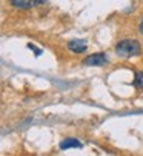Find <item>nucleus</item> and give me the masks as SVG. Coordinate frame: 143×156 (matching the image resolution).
Segmentation results:
<instances>
[{"label":"nucleus","instance_id":"3","mask_svg":"<svg viewBox=\"0 0 143 156\" xmlns=\"http://www.w3.org/2000/svg\"><path fill=\"white\" fill-rule=\"evenodd\" d=\"M68 48L73 51V53H85L88 45L85 40H80V39H74V40H69L68 42Z\"/></svg>","mask_w":143,"mask_h":156},{"label":"nucleus","instance_id":"2","mask_svg":"<svg viewBox=\"0 0 143 156\" xmlns=\"http://www.w3.org/2000/svg\"><path fill=\"white\" fill-rule=\"evenodd\" d=\"M106 62H108V57H106V54H105V53L89 54V56L83 60V63H85V65H88V66H102V65H105Z\"/></svg>","mask_w":143,"mask_h":156},{"label":"nucleus","instance_id":"8","mask_svg":"<svg viewBox=\"0 0 143 156\" xmlns=\"http://www.w3.org/2000/svg\"><path fill=\"white\" fill-rule=\"evenodd\" d=\"M138 31H140V34H143V19L140 22V25H138Z\"/></svg>","mask_w":143,"mask_h":156},{"label":"nucleus","instance_id":"1","mask_svg":"<svg viewBox=\"0 0 143 156\" xmlns=\"http://www.w3.org/2000/svg\"><path fill=\"white\" fill-rule=\"evenodd\" d=\"M141 51L140 43L135 39H123L115 45V53L120 57H131V56H138Z\"/></svg>","mask_w":143,"mask_h":156},{"label":"nucleus","instance_id":"7","mask_svg":"<svg viewBox=\"0 0 143 156\" xmlns=\"http://www.w3.org/2000/svg\"><path fill=\"white\" fill-rule=\"evenodd\" d=\"M46 2V0H34V3H36V6H39V5H43Z\"/></svg>","mask_w":143,"mask_h":156},{"label":"nucleus","instance_id":"6","mask_svg":"<svg viewBox=\"0 0 143 156\" xmlns=\"http://www.w3.org/2000/svg\"><path fill=\"white\" fill-rule=\"evenodd\" d=\"M141 77H143V73H138L137 76H135V82H134V85H137V87H140V82H141Z\"/></svg>","mask_w":143,"mask_h":156},{"label":"nucleus","instance_id":"5","mask_svg":"<svg viewBox=\"0 0 143 156\" xmlns=\"http://www.w3.org/2000/svg\"><path fill=\"white\" fill-rule=\"evenodd\" d=\"M82 147V142L74 139V138H66L60 142V148L62 150H68V148H80Z\"/></svg>","mask_w":143,"mask_h":156},{"label":"nucleus","instance_id":"4","mask_svg":"<svg viewBox=\"0 0 143 156\" xmlns=\"http://www.w3.org/2000/svg\"><path fill=\"white\" fill-rule=\"evenodd\" d=\"M9 3L19 9H29V8L36 6L34 0H9Z\"/></svg>","mask_w":143,"mask_h":156}]
</instances>
